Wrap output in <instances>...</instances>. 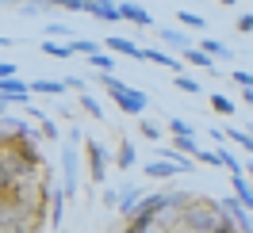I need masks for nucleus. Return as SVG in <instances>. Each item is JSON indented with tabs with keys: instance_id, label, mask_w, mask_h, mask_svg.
Masks as SVG:
<instances>
[{
	"instance_id": "obj_1",
	"label": "nucleus",
	"mask_w": 253,
	"mask_h": 233,
	"mask_svg": "<svg viewBox=\"0 0 253 233\" xmlns=\"http://www.w3.org/2000/svg\"><path fill=\"white\" fill-rule=\"evenodd\" d=\"M92 84H100V88L115 100V107L126 111V115H134V119L146 115V107H150V96H146L142 88H130V84L119 80L115 73H100V69H96V73H92Z\"/></svg>"
},
{
	"instance_id": "obj_2",
	"label": "nucleus",
	"mask_w": 253,
	"mask_h": 233,
	"mask_svg": "<svg viewBox=\"0 0 253 233\" xmlns=\"http://www.w3.org/2000/svg\"><path fill=\"white\" fill-rule=\"evenodd\" d=\"M219 218H222V206L215 199H196L180 210V230L184 233H215V226H219Z\"/></svg>"
},
{
	"instance_id": "obj_3",
	"label": "nucleus",
	"mask_w": 253,
	"mask_h": 233,
	"mask_svg": "<svg viewBox=\"0 0 253 233\" xmlns=\"http://www.w3.org/2000/svg\"><path fill=\"white\" fill-rule=\"evenodd\" d=\"M42 226H46V222H39L27 206H19L16 199L0 195V230H31V233H42Z\"/></svg>"
},
{
	"instance_id": "obj_4",
	"label": "nucleus",
	"mask_w": 253,
	"mask_h": 233,
	"mask_svg": "<svg viewBox=\"0 0 253 233\" xmlns=\"http://www.w3.org/2000/svg\"><path fill=\"white\" fill-rule=\"evenodd\" d=\"M81 149H84V165H88V176H92V184H104V176L108 168L115 165V153H111L108 145L100 138H84L81 141Z\"/></svg>"
},
{
	"instance_id": "obj_5",
	"label": "nucleus",
	"mask_w": 253,
	"mask_h": 233,
	"mask_svg": "<svg viewBox=\"0 0 253 233\" xmlns=\"http://www.w3.org/2000/svg\"><path fill=\"white\" fill-rule=\"evenodd\" d=\"M81 161H84L81 149L73 145V141H65L62 145V191L69 195V199L81 191Z\"/></svg>"
},
{
	"instance_id": "obj_6",
	"label": "nucleus",
	"mask_w": 253,
	"mask_h": 233,
	"mask_svg": "<svg viewBox=\"0 0 253 233\" xmlns=\"http://www.w3.org/2000/svg\"><path fill=\"white\" fill-rule=\"evenodd\" d=\"M31 80H19V77H0V100H8V103H31Z\"/></svg>"
},
{
	"instance_id": "obj_7",
	"label": "nucleus",
	"mask_w": 253,
	"mask_h": 233,
	"mask_svg": "<svg viewBox=\"0 0 253 233\" xmlns=\"http://www.w3.org/2000/svg\"><path fill=\"white\" fill-rule=\"evenodd\" d=\"M119 19H123V23H130V27H142V31H150V27H154V16L146 12L142 4H134V0H119Z\"/></svg>"
},
{
	"instance_id": "obj_8",
	"label": "nucleus",
	"mask_w": 253,
	"mask_h": 233,
	"mask_svg": "<svg viewBox=\"0 0 253 233\" xmlns=\"http://www.w3.org/2000/svg\"><path fill=\"white\" fill-rule=\"evenodd\" d=\"M138 202H142V191L134 184H123L119 187V202H115V214L123 218V222H130V214L138 210Z\"/></svg>"
},
{
	"instance_id": "obj_9",
	"label": "nucleus",
	"mask_w": 253,
	"mask_h": 233,
	"mask_svg": "<svg viewBox=\"0 0 253 233\" xmlns=\"http://www.w3.org/2000/svg\"><path fill=\"white\" fill-rule=\"evenodd\" d=\"M142 62L161 65V69H173V73H180V69H184V65H180V58H176L173 50H161V46H142Z\"/></svg>"
},
{
	"instance_id": "obj_10",
	"label": "nucleus",
	"mask_w": 253,
	"mask_h": 233,
	"mask_svg": "<svg viewBox=\"0 0 253 233\" xmlns=\"http://www.w3.org/2000/svg\"><path fill=\"white\" fill-rule=\"evenodd\" d=\"M104 46L111 54H119V58H130V62H142V46L134 42V38H123V34H108V42Z\"/></svg>"
},
{
	"instance_id": "obj_11",
	"label": "nucleus",
	"mask_w": 253,
	"mask_h": 233,
	"mask_svg": "<svg viewBox=\"0 0 253 233\" xmlns=\"http://www.w3.org/2000/svg\"><path fill=\"white\" fill-rule=\"evenodd\" d=\"M84 12L100 23H119V0H88Z\"/></svg>"
},
{
	"instance_id": "obj_12",
	"label": "nucleus",
	"mask_w": 253,
	"mask_h": 233,
	"mask_svg": "<svg viewBox=\"0 0 253 233\" xmlns=\"http://www.w3.org/2000/svg\"><path fill=\"white\" fill-rule=\"evenodd\" d=\"M180 58H184V62H188V65H200V69H204L207 77H222L219 62H215L211 54H204V50H200V46H188V50H184V54H180Z\"/></svg>"
},
{
	"instance_id": "obj_13",
	"label": "nucleus",
	"mask_w": 253,
	"mask_h": 233,
	"mask_svg": "<svg viewBox=\"0 0 253 233\" xmlns=\"http://www.w3.org/2000/svg\"><path fill=\"white\" fill-rule=\"evenodd\" d=\"M158 38H161V46L176 50V54H184V50L192 46V34L180 31V27H158Z\"/></svg>"
},
{
	"instance_id": "obj_14",
	"label": "nucleus",
	"mask_w": 253,
	"mask_h": 233,
	"mask_svg": "<svg viewBox=\"0 0 253 233\" xmlns=\"http://www.w3.org/2000/svg\"><path fill=\"white\" fill-rule=\"evenodd\" d=\"M65 199H69V195H65L62 187H50V206H46L50 230H62V222H65Z\"/></svg>"
},
{
	"instance_id": "obj_15",
	"label": "nucleus",
	"mask_w": 253,
	"mask_h": 233,
	"mask_svg": "<svg viewBox=\"0 0 253 233\" xmlns=\"http://www.w3.org/2000/svg\"><path fill=\"white\" fill-rule=\"evenodd\" d=\"M230 187H234V199L253 214V184L246 180V172H242V176H230Z\"/></svg>"
},
{
	"instance_id": "obj_16",
	"label": "nucleus",
	"mask_w": 253,
	"mask_h": 233,
	"mask_svg": "<svg viewBox=\"0 0 253 233\" xmlns=\"http://www.w3.org/2000/svg\"><path fill=\"white\" fill-rule=\"evenodd\" d=\"M146 176H150V180H173V176H180V168H176L173 161L158 157V161H150V165H146Z\"/></svg>"
},
{
	"instance_id": "obj_17",
	"label": "nucleus",
	"mask_w": 253,
	"mask_h": 233,
	"mask_svg": "<svg viewBox=\"0 0 253 233\" xmlns=\"http://www.w3.org/2000/svg\"><path fill=\"white\" fill-rule=\"evenodd\" d=\"M200 50L211 54L215 62H234V50L226 46V42H219V38H200Z\"/></svg>"
},
{
	"instance_id": "obj_18",
	"label": "nucleus",
	"mask_w": 253,
	"mask_h": 233,
	"mask_svg": "<svg viewBox=\"0 0 253 233\" xmlns=\"http://www.w3.org/2000/svg\"><path fill=\"white\" fill-rule=\"evenodd\" d=\"M134 161H138V153H134L130 138H123V141H119V149H115V168L130 172V168H134Z\"/></svg>"
},
{
	"instance_id": "obj_19",
	"label": "nucleus",
	"mask_w": 253,
	"mask_h": 233,
	"mask_svg": "<svg viewBox=\"0 0 253 233\" xmlns=\"http://www.w3.org/2000/svg\"><path fill=\"white\" fill-rule=\"evenodd\" d=\"M39 50H42L46 58H58V62H69V58H73V42H58V38H46Z\"/></svg>"
},
{
	"instance_id": "obj_20",
	"label": "nucleus",
	"mask_w": 253,
	"mask_h": 233,
	"mask_svg": "<svg viewBox=\"0 0 253 233\" xmlns=\"http://www.w3.org/2000/svg\"><path fill=\"white\" fill-rule=\"evenodd\" d=\"M77 103H81V111L88 115V119H96V123H104V107H100V100H96L88 88L84 92H77Z\"/></svg>"
},
{
	"instance_id": "obj_21",
	"label": "nucleus",
	"mask_w": 253,
	"mask_h": 233,
	"mask_svg": "<svg viewBox=\"0 0 253 233\" xmlns=\"http://www.w3.org/2000/svg\"><path fill=\"white\" fill-rule=\"evenodd\" d=\"M31 92L35 96H62L65 84H62V80H50V77H35L31 80Z\"/></svg>"
},
{
	"instance_id": "obj_22",
	"label": "nucleus",
	"mask_w": 253,
	"mask_h": 233,
	"mask_svg": "<svg viewBox=\"0 0 253 233\" xmlns=\"http://www.w3.org/2000/svg\"><path fill=\"white\" fill-rule=\"evenodd\" d=\"M173 84H176V92H184V96H204V84L196 77H188V73H173Z\"/></svg>"
},
{
	"instance_id": "obj_23",
	"label": "nucleus",
	"mask_w": 253,
	"mask_h": 233,
	"mask_svg": "<svg viewBox=\"0 0 253 233\" xmlns=\"http://www.w3.org/2000/svg\"><path fill=\"white\" fill-rule=\"evenodd\" d=\"M226 141H234L238 149H246L253 157V134L250 130H242V126H226Z\"/></svg>"
},
{
	"instance_id": "obj_24",
	"label": "nucleus",
	"mask_w": 253,
	"mask_h": 233,
	"mask_svg": "<svg viewBox=\"0 0 253 233\" xmlns=\"http://www.w3.org/2000/svg\"><path fill=\"white\" fill-rule=\"evenodd\" d=\"M173 149L184 157H196L200 153V141H196V134H173Z\"/></svg>"
},
{
	"instance_id": "obj_25",
	"label": "nucleus",
	"mask_w": 253,
	"mask_h": 233,
	"mask_svg": "<svg viewBox=\"0 0 253 233\" xmlns=\"http://www.w3.org/2000/svg\"><path fill=\"white\" fill-rule=\"evenodd\" d=\"M176 19H180V27H188V31H207V19L196 16L192 8H180V12H176Z\"/></svg>"
},
{
	"instance_id": "obj_26",
	"label": "nucleus",
	"mask_w": 253,
	"mask_h": 233,
	"mask_svg": "<svg viewBox=\"0 0 253 233\" xmlns=\"http://www.w3.org/2000/svg\"><path fill=\"white\" fill-rule=\"evenodd\" d=\"M207 103H211V111H219V115H234V111H238V103L230 100V96H222V92H215Z\"/></svg>"
},
{
	"instance_id": "obj_27",
	"label": "nucleus",
	"mask_w": 253,
	"mask_h": 233,
	"mask_svg": "<svg viewBox=\"0 0 253 233\" xmlns=\"http://www.w3.org/2000/svg\"><path fill=\"white\" fill-rule=\"evenodd\" d=\"M119 233H169L161 222H146V226H138V222H123V230Z\"/></svg>"
},
{
	"instance_id": "obj_28",
	"label": "nucleus",
	"mask_w": 253,
	"mask_h": 233,
	"mask_svg": "<svg viewBox=\"0 0 253 233\" xmlns=\"http://www.w3.org/2000/svg\"><path fill=\"white\" fill-rule=\"evenodd\" d=\"M88 65H96L100 73H111V69H115V54H111V50H100V54L88 58Z\"/></svg>"
},
{
	"instance_id": "obj_29",
	"label": "nucleus",
	"mask_w": 253,
	"mask_h": 233,
	"mask_svg": "<svg viewBox=\"0 0 253 233\" xmlns=\"http://www.w3.org/2000/svg\"><path fill=\"white\" fill-rule=\"evenodd\" d=\"M138 134H142V138H150V141H161V123H154V119H142V115H138Z\"/></svg>"
},
{
	"instance_id": "obj_30",
	"label": "nucleus",
	"mask_w": 253,
	"mask_h": 233,
	"mask_svg": "<svg viewBox=\"0 0 253 233\" xmlns=\"http://www.w3.org/2000/svg\"><path fill=\"white\" fill-rule=\"evenodd\" d=\"M169 134H196V126L188 123V119H180V115H169Z\"/></svg>"
},
{
	"instance_id": "obj_31",
	"label": "nucleus",
	"mask_w": 253,
	"mask_h": 233,
	"mask_svg": "<svg viewBox=\"0 0 253 233\" xmlns=\"http://www.w3.org/2000/svg\"><path fill=\"white\" fill-rule=\"evenodd\" d=\"M39 126H42V141H58L62 138V126L54 123V119H46V115L39 119Z\"/></svg>"
},
{
	"instance_id": "obj_32",
	"label": "nucleus",
	"mask_w": 253,
	"mask_h": 233,
	"mask_svg": "<svg viewBox=\"0 0 253 233\" xmlns=\"http://www.w3.org/2000/svg\"><path fill=\"white\" fill-rule=\"evenodd\" d=\"M73 54L92 58V54H100V42H92V38H73Z\"/></svg>"
},
{
	"instance_id": "obj_33",
	"label": "nucleus",
	"mask_w": 253,
	"mask_h": 233,
	"mask_svg": "<svg viewBox=\"0 0 253 233\" xmlns=\"http://www.w3.org/2000/svg\"><path fill=\"white\" fill-rule=\"evenodd\" d=\"M196 161H204V165H211V168H222V153L219 149H200Z\"/></svg>"
},
{
	"instance_id": "obj_34",
	"label": "nucleus",
	"mask_w": 253,
	"mask_h": 233,
	"mask_svg": "<svg viewBox=\"0 0 253 233\" xmlns=\"http://www.w3.org/2000/svg\"><path fill=\"white\" fill-rule=\"evenodd\" d=\"M46 34H50V38H58V42H62V38H65V42H73L69 34H77V31H69L65 23H50V27H46Z\"/></svg>"
},
{
	"instance_id": "obj_35",
	"label": "nucleus",
	"mask_w": 253,
	"mask_h": 233,
	"mask_svg": "<svg viewBox=\"0 0 253 233\" xmlns=\"http://www.w3.org/2000/svg\"><path fill=\"white\" fill-rule=\"evenodd\" d=\"M230 80H234L238 88H253V73H250V69H234V73H230Z\"/></svg>"
},
{
	"instance_id": "obj_36",
	"label": "nucleus",
	"mask_w": 253,
	"mask_h": 233,
	"mask_svg": "<svg viewBox=\"0 0 253 233\" xmlns=\"http://www.w3.org/2000/svg\"><path fill=\"white\" fill-rule=\"evenodd\" d=\"M234 27H238L242 34H250V31H253V12H242V16L234 19Z\"/></svg>"
},
{
	"instance_id": "obj_37",
	"label": "nucleus",
	"mask_w": 253,
	"mask_h": 233,
	"mask_svg": "<svg viewBox=\"0 0 253 233\" xmlns=\"http://www.w3.org/2000/svg\"><path fill=\"white\" fill-rule=\"evenodd\" d=\"M88 0H54V8H65V12H84Z\"/></svg>"
},
{
	"instance_id": "obj_38",
	"label": "nucleus",
	"mask_w": 253,
	"mask_h": 233,
	"mask_svg": "<svg viewBox=\"0 0 253 233\" xmlns=\"http://www.w3.org/2000/svg\"><path fill=\"white\" fill-rule=\"evenodd\" d=\"M62 84H65V92H84V88H88V84H84L81 77H73V73H69V77H65Z\"/></svg>"
},
{
	"instance_id": "obj_39",
	"label": "nucleus",
	"mask_w": 253,
	"mask_h": 233,
	"mask_svg": "<svg viewBox=\"0 0 253 233\" xmlns=\"http://www.w3.org/2000/svg\"><path fill=\"white\" fill-rule=\"evenodd\" d=\"M115 202H119V191H115V187H108V191H104V206H111V210H115Z\"/></svg>"
},
{
	"instance_id": "obj_40",
	"label": "nucleus",
	"mask_w": 253,
	"mask_h": 233,
	"mask_svg": "<svg viewBox=\"0 0 253 233\" xmlns=\"http://www.w3.org/2000/svg\"><path fill=\"white\" fill-rule=\"evenodd\" d=\"M238 100H242V103L253 111V88H242V92H238Z\"/></svg>"
},
{
	"instance_id": "obj_41",
	"label": "nucleus",
	"mask_w": 253,
	"mask_h": 233,
	"mask_svg": "<svg viewBox=\"0 0 253 233\" xmlns=\"http://www.w3.org/2000/svg\"><path fill=\"white\" fill-rule=\"evenodd\" d=\"M0 77H16V65H12V62H0Z\"/></svg>"
},
{
	"instance_id": "obj_42",
	"label": "nucleus",
	"mask_w": 253,
	"mask_h": 233,
	"mask_svg": "<svg viewBox=\"0 0 253 233\" xmlns=\"http://www.w3.org/2000/svg\"><path fill=\"white\" fill-rule=\"evenodd\" d=\"M58 115H65V119L73 123V103H58Z\"/></svg>"
},
{
	"instance_id": "obj_43",
	"label": "nucleus",
	"mask_w": 253,
	"mask_h": 233,
	"mask_svg": "<svg viewBox=\"0 0 253 233\" xmlns=\"http://www.w3.org/2000/svg\"><path fill=\"white\" fill-rule=\"evenodd\" d=\"M69 141H73V145H77V141H84V138H81V126H73V123H69Z\"/></svg>"
},
{
	"instance_id": "obj_44",
	"label": "nucleus",
	"mask_w": 253,
	"mask_h": 233,
	"mask_svg": "<svg viewBox=\"0 0 253 233\" xmlns=\"http://www.w3.org/2000/svg\"><path fill=\"white\" fill-rule=\"evenodd\" d=\"M16 46V38H8V34H0V50H12Z\"/></svg>"
},
{
	"instance_id": "obj_45",
	"label": "nucleus",
	"mask_w": 253,
	"mask_h": 233,
	"mask_svg": "<svg viewBox=\"0 0 253 233\" xmlns=\"http://www.w3.org/2000/svg\"><path fill=\"white\" fill-rule=\"evenodd\" d=\"M246 180H250V184H253V161H250V165H246Z\"/></svg>"
},
{
	"instance_id": "obj_46",
	"label": "nucleus",
	"mask_w": 253,
	"mask_h": 233,
	"mask_svg": "<svg viewBox=\"0 0 253 233\" xmlns=\"http://www.w3.org/2000/svg\"><path fill=\"white\" fill-rule=\"evenodd\" d=\"M0 115H8V100H0Z\"/></svg>"
},
{
	"instance_id": "obj_47",
	"label": "nucleus",
	"mask_w": 253,
	"mask_h": 233,
	"mask_svg": "<svg viewBox=\"0 0 253 233\" xmlns=\"http://www.w3.org/2000/svg\"><path fill=\"white\" fill-rule=\"evenodd\" d=\"M0 233H31V230H0Z\"/></svg>"
},
{
	"instance_id": "obj_48",
	"label": "nucleus",
	"mask_w": 253,
	"mask_h": 233,
	"mask_svg": "<svg viewBox=\"0 0 253 233\" xmlns=\"http://www.w3.org/2000/svg\"><path fill=\"white\" fill-rule=\"evenodd\" d=\"M50 233H65V230H50Z\"/></svg>"
}]
</instances>
